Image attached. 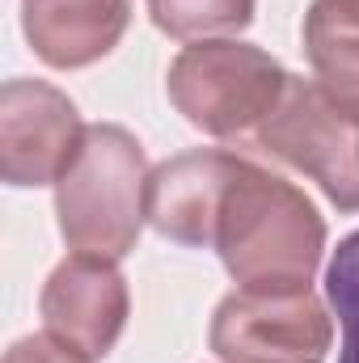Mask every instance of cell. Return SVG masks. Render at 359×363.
Segmentation results:
<instances>
[{
	"label": "cell",
	"mask_w": 359,
	"mask_h": 363,
	"mask_svg": "<svg viewBox=\"0 0 359 363\" xmlns=\"http://www.w3.org/2000/svg\"><path fill=\"white\" fill-rule=\"evenodd\" d=\"M241 157L220 148H190L157 165L148 182V224L178 245H211L216 216Z\"/></svg>",
	"instance_id": "ba28073f"
},
{
	"label": "cell",
	"mask_w": 359,
	"mask_h": 363,
	"mask_svg": "<svg viewBox=\"0 0 359 363\" xmlns=\"http://www.w3.org/2000/svg\"><path fill=\"white\" fill-rule=\"evenodd\" d=\"M254 4L258 0H148V17L178 43H203L245 30L254 21Z\"/></svg>",
	"instance_id": "8fae6325"
},
{
	"label": "cell",
	"mask_w": 359,
	"mask_h": 363,
	"mask_svg": "<svg viewBox=\"0 0 359 363\" xmlns=\"http://www.w3.org/2000/svg\"><path fill=\"white\" fill-rule=\"evenodd\" d=\"M85 123L64 89L13 77L0 89V178L17 190L55 186L77 157Z\"/></svg>",
	"instance_id": "8992f818"
},
{
	"label": "cell",
	"mask_w": 359,
	"mask_h": 363,
	"mask_svg": "<svg viewBox=\"0 0 359 363\" xmlns=\"http://www.w3.org/2000/svg\"><path fill=\"white\" fill-rule=\"evenodd\" d=\"M300 38L317 89L359 123V0H313Z\"/></svg>",
	"instance_id": "30bf717a"
},
{
	"label": "cell",
	"mask_w": 359,
	"mask_h": 363,
	"mask_svg": "<svg viewBox=\"0 0 359 363\" xmlns=\"http://www.w3.org/2000/svg\"><path fill=\"white\" fill-rule=\"evenodd\" d=\"M326 296H330V308L343 330L338 363H359V228L338 241V250L326 267Z\"/></svg>",
	"instance_id": "7c38bea8"
},
{
	"label": "cell",
	"mask_w": 359,
	"mask_h": 363,
	"mask_svg": "<svg viewBox=\"0 0 359 363\" xmlns=\"http://www.w3.org/2000/svg\"><path fill=\"white\" fill-rule=\"evenodd\" d=\"M254 140L296 174L317 182L338 211H359V123L317 89L313 77L287 81L283 101Z\"/></svg>",
	"instance_id": "5b68a950"
},
{
	"label": "cell",
	"mask_w": 359,
	"mask_h": 363,
	"mask_svg": "<svg viewBox=\"0 0 359 363\" xmlns=\"http://www.w3.org/2000/svg\"><path fill=\"white\" fill-rule=\"evenodd\" d=\"M287 81L292 77L283 64L263 47L237 38H203L178 51L165 93L190 127L216 140H233L267 123L283 101Z\"/></svg>",
	"instance_id": "3957f363"
},
{
	"label": "cell",
	"mask_w": 359,
	"mask_h": 363,
	"mask_svg": "<svg viewBox=\"0 0 359 363\" xmlns=\"http://www.w3.org/2000/svg\"><path fill=\"white\" fill-rule=\"evenodd\" d=\"M148 157L118 123H89L55 182V216L72 254L123 262L148 224Z\"/></svg>",
	"instance_id": "7a4b0ae2"
},
{
	"label": "cell",
	"mask_w": 359,
	"mask_h": 363,
	"mask_svg": "<svg viewBox=\"0 0 359 363\" xmlns=\"http://www.w3.org/2000/svg\"><path fill=\"white\" fill-rule=\"evenodd\" d=\"M127 313H131V296L118 262L89 258V254H68L47 274L38 296L43 334L89 363L114 351Z\"/></svg>",
	"instance_id": "52a82bcc"
},
{
	"label": "cell",
	"mask_w": 359,
	"mask_h": 363,
	"mask_svg": "<svg viewBox=\"0 0 359 363\" xmlns=\"http://www.w3.org/2000/svg\"><path fill=\"white\" fill-rule=\"evenodd\" d=\"M4 363H89V359H81L77 351L60 347V342L47 338V334H30V338H17V342L4 351Z\"/></svg>",
	"instance_id": "4fadbf2b"
},
{
	"label": "cell",
	"mask_w": 359,
	"mask_h": 363,
	"mask_svg": "<svg viewBox=\"0 0 359 363\" xmlns=\"http://www.w3.org/2000/svg\"><path fill=\"white\" fill-rule=\"evenodd\" d=\"M211 250L220 254L237 287H313V274L326 254V220L300 186L241 157L220 199Z\"/></svg>",
	"instance_id": "6da1fadb"
},
{
	"label": "cell",
	"mask_w": 359,
	"mask_h": 363,
	"mask_svg": "<svg viewBox=\"0 0 359 363\" xmlns=\"http://www.w3.org/2000/svg\"><path fill=\"white\" fill-rule=\"evenodd\" d=\"M207 342L220 363H326L334 317L313 287H237L216 304Z\"/></svg>",
	"instance_id": "277c9868"
},
{
	"label": "cell",
	"mask_w": 359,
	"mask_h": 363,
	"mask_svg": "<svg viewBox=\"0 0 359 363\" xmlns=\"http://www.w3.org/2000/svg\"><path fill=\"white\" fill-rule=\"evenodd\" d=\"M131 21V0H21V30L51 68H89L110 55Z\"/></svg>",
	"instance_id": "9c48e42d"
}]
</instances>
